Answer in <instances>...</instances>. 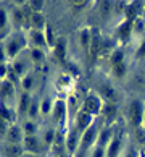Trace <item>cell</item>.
Masks as SVG:
<instances>
[{
    "mask_svg": "<svg viewBox=\"0 0 145 157\" xmlns=\"http://www.w3.org/2000/svg\"><path fill=\"white\" fill-rule=\"evenodd\" d=\"M15 70H16L18 73H21V71H23V63H16V65H15Z\"/></svg>",
    "mask_w": 145,
    "mask_h": 157,
    "instance_id": "36",
    "label": "cell"
},
{
    "mask_svg": "<svg viewBox=\"0 0 145 157\" xmlns=\"http://www.w3.org/2000/svg\"><path fill=\"white\" fill-rule=\"evenodd\" d=\"M27 109H29V96L27 94H23L21 104H20V110H21V112H26Z\"/></svg>",
    "mask_w": 145,
    "mask_h": 157,
    "instance_id": "16",
    "label": "cell"
},
{
    "mask_svg": "<svg viewBox=\"0 0 145 157\" xmlns=\"http://www.w3.org/2000/svg\"><path fill=\"white\" fill-rule=\"evenodd\" d=\"M94 157H103V149H102V147H98V149L95 151V154H94Z\"/></svg>",
    "mask_w": 145,
    "mask_h": 157,
    "instance_id": "34",
    "label": "cell"
},
{
    "mask_svg": "<svg viewBox=\"0 0 145 157\" xmlns=\"http://www.w3.org/2000/svg\"><path fill=\"white\" fill-rule=\"evenodd\" d=\"M21 149L16 146V144H10V146L5 147V155L7 157H20Z\"/></svg>",
    "mask_w": 145,
    "mask_h": 157,
    "instance_id": "8",
    "label": "cell"
},
{
    "mask_svg": "<svg viewBox=\"0 0 145 157\" xmlns=\"http://www.w3.org/2000/svg\"><path fill=\"white\" fill-rule=\"evenodd\" d=\"M42 57H44V54H42V52H40V50H37V49H36V50L32 52V59L36 60V62L42 60Z\"/></svg>",
    "mask_w": 145,
    "mask_h": 157,
    "instance_id": "23",
    "label": "cell"
},
{
    "mask_svg": "<svg viewBox=\"0 0 145 157\" xmlns=\"http://www.w3.org/2000/svg\"><path fill=\"white\" fill-rule=\"evenodd\" d=\"M55 55L58 57V60H65V57H66V44H65V39H58V42L55 44Z\"/></svg>",
    "mask_w": 145,
    "mask_h": 157,
    "instance_id": "5",
    "label": "cell"
},
{
    "mask_svg": "<svg viewBox=\"0 0 145 157\" xmlns=\"http://www.w3.org/2000/svg\"><path fill=\"white\" fill-rule=\"evenodd\" d=\"M131 25H132V21H126L123 26H119V37H123V39H127V37H129Z\"/></svg>",
    "mask_w": 145,
    "mask_h": 157,
    "instance_id": "10",
    "label": "cell"
},
{
    "mask_svg": "<svg viewBox=\"0 0 145 157\" xmlns=\"http://www.w3.org/2000/svg\"><path fill=\"white\" fill-rule=\"evenodd\" d=\"M32 39H34V42H36L37 47H40V45L45 44V37H44V34L40 31H34L32 33Z\"/></svg>",
    "mask_w": 145,
    "mask_h": 157,
    "instance_id": "12",
    "label": "cell"
},
{
    "mask_svg": "<svg viewBox=\"0 0 145 157\" xmlns=\"http://www.w3.org/2000/svg\"><path fill=\"white\" fill-rule=\"evenodd\" d=\"M32 25H34V28H37V29H40V28L44 26V16L40 15V13H34L32 15Z\"/></svg>",
    "mask_w": 145,
    "mask_h": 157,
    "instance_id": "11",
    "label": "cell"
},
{
    "mask_svg": "<svg viewBox=\"0 0 145 157\" xmlns=\"http://www.w3.org/2000/svg\"><path fill=\"white\" fill-rule=\"evenodd\" d=\"M103 112H105V117H108V118H110V117H111V115L114 113V107H113V105H107Z\"/></svg>",
    "mask_w": 145,
    "mask_h": 157,
    "instance_id": "22",
    "label": "cell"
},
{
    "mask_svg": "<svg viewBox=\"0 0 145 157\" xmlns=\"http://www.w3.org/2000/svg\"><path fill=\"white\" fill-rule=\"evenodd\" d=\"M142 112H143L142 104L139 101H132V104H131V118H132L136 126H139L140 121H142Z\"/></svg>",
    "mask_w": 145,
    "mask_h": 157,
    "instance_id": "1",
    "label": "cell"
},
{
    "mask_svg": "<svg viewBox=\"0 0 145 157\" xmlns=\"http://www.w3.org/2000/svg\"><path fill=\"white\" fill-rule=\"evenodd\" d=\"M36 105H31V115H36Z\"/></svg>",
    "mask_w": 145,
    "mask_h": 157,
    "instance_id": "37",
    "label": "cell"
},
{
    "mask_svg": "<svg viewBox=\"0 0 145 157\" xmlns=\"http://www.w3.org/2000/svg\"><path fill=\"white\" fill-rule=\"evenodd\" d=\"M145 55V42L140 45V49L137 50V57H143Z\"/></svg>",
    "mask_w": 145,
    "mask_h": 157,
    "instance_id": "29",
    "label": "cell"
},
{
    "mask_svg": "<svg viewBox=\"0 0 145 157\" xmlns=\"http://www.w3.org/2000/svg\"><path fill=\"white\" fill-rule=\"evenodd\" d=\"M18 50H20L18 42H16V40H11V42L8 44V54H10V57H15L16 54H18Z\"/></svg>",
    "mask_w": 145,
    "mask_h": 157,
    "instance_id": "14",
    "label": "cell"
},
{
    "mask_svg": "<svg viewBox=\"0 0 145 157\" xmlns=\"http://www.w3.org/2000/svg\"><path fill=\"white\" fill-rule=\"evenodd\" d=\"M21 21H23V15H21V11H20V10H16V11H15V23L21 25Z\"/></svg>",
    "mask_w": 145,
    "mask_h": 157,
    "instance_id": "26",
    "label": "cell"
},
{
    "mask_svg": "<svg viewBox=\"0 0 145 157\" xmlns=\"http://www.w3.org/2000/svg\"><path fill=\"white\" fill-rule=\"evenodd\" d=\"M49 107H50V102H49V101H45V102H44V109H42V110H44V112H49V110H50Z\"/></svg>",
    "mask_w": 145,
    "mask_h": 157,
    "instance_id": "35",
    "label": "cell"
},
{
    "mask_svg": "<svg viewBox=\"0 0 145 157\" xmlns=\"http://www.w3.org/2000/svg\"><path fill=\"white\" fill-rule=\"evenodd\" d=\"M24 144H26V149L31 151V152H37L39 151V144H37V139L34 136H27L24 139Z\"/></svg>",
    "mask_w": 145,
    "mask_h": 157,
    "instance_id": "7",
    "label": "cell"
},
{
    "mask_svg": "<svg viewBox=\"0 0 145 157\" xmlns=\"http://www.w3.org/2000/svg\"><path fill=\"white\" fill-rule=\"evenodd\" d=\"M102 92H103V94H105L108 99H111V101H114L116 94H114V91H113L111 88H110V86H103V88H102Z\"/></svg>",
    "mask_w": 145,
    "mask_h": 157,
    "instance_id": "18",
    "label": "cell"
},
{
    "mask_svg": "<svg viewBox=\"0 0 145 157\" xmlns=\"http://www.w3.org/2000/svg\"><path fill=\"white\" fill-rule=\"evenodd\" d=\"M84 107H85V112H87V113H90V115H92V113H98V112H100V102H98V99L94 97V96L87 99Z\"/></svg>",
    "mask_w": 145,
    "mask_h": 157,
    "instance_id": "2",
    "label": "cell"
},
{
    "mask_svg": "<svg viewBox=\"0 0 145 157\" xmlns=\"http://www.w3.org/2000/svg\"><path fill=\"white\" fill-rule=\"evenodd\" d=\"M100 34H98V29H94V33H92V40H90V54L92 57L94 55H98V52H100Z\"/></svg>",
    "mask_w": 145,
    "mask_h": 157,
    "instance_id": "3",
    "label": "cell"
},
{
    "mask_svg": "<svg viewBox=\"0 0 145 157\" xmlns=\"http://www.w3.org/2000/svg\"><path fill=\"white\" fill-rule=\"evenodd\" d=\"M29 7L32 10H40L44 7V2H40V0H32V2H29Z\"/></svg>",
    "mask_w": 145,
    "mask_h": 157,
    "instance_id": "20",
    "label": "cell"
},
{
    "mask_svg": "<svg viewBox=\"0 0 145 157\" xmlns=\"http://www.w3.org/2000/svg\"><path fill=\"white\" fill-rule=\"evenodd\" d=\"M82 44L84 47H89V33L87 31H82Z\"/></svg>",
    "mask_w": 145,
    "mask_h": 157,
    "instance_id": "25",
    "label": "cell"
},
{
    "mask_svg": "<svg viewBox=\"0 0 145 157\" xmlns=\"http://www.w3.org/2000/svg\"><path fill=\"white\" fill-rule=\"evenodd\" d=\"M8 139H10V141L13 143V144L18 143L20 139H21V131H20V128H16V126L11 128L10 133H8Z\"/></svg>",
    "mask_w": 145,
    "mask_h": 157,
    "instance_id": "9",
    "label": "cell"
},
{
    "mask_svg": "<svg viewBox=\"0 0 145 157\" xmlns=\"http://www.w3.org/2000/svg\"><path fill=\"white\" fill-rule=\"evenodd\" d=\"M63 113V102H56V118L60 120Z\"/></svg>",
    "mask_w": 145,
    "mask_h": 157,
    "instance_id": "24",
    "label": "cell"
},
{
    "mask_svg": "<svg viewBox=\"0 0 145 157\" xmlns=\"http://www.w3.org/2000/svg\"><path fill=\"white\" fill-rule=\"evenodd\" d=\"M53 138H55L53 131H47V133H45V141H47V143H52V141H53Z\"/></svg>",
    "mask_w": 145,
    "mask_h": 157,
    "instance_id": "27",
    "label": "cell"
},
{
    "mask_svg": "<svg viewBox=\"0 0 145 157\" xmlns=\"http://www.w3.org/2000/svg\"><path fill=\"white\" fill-rule=\"evenodd\" d=\"M23 157H32V155H23Z\"/></svg>",
    "mask_w": 145,
    "mask_h": 157,
    "instance_id": "38",
    "label": "cell"
},
{
    "mask_svg": "<svg viewBox=\"0 0 145 157\" xmlns=\"http://www.w3.org/2000/svg\"><path fill=\"white\" fill-rule=\"evenodd\" d=\"M2 94L3 96L11 94V84L8 83V81H3V84H2Z\"/></svg>",
    "mask_w": 145,
    "mask_h": 157,
    "instance_id": "19",
    "label": "cell"
},
{
    "mask_svg": "<svg viewBox=\"0 0 145 157\" xmlns=\"http://www.w3.org/2000/svg\"><path fill=\"white\" fill-rule=\"evenodd\" d=\"M31 86H32V78H24V88L27 89V88H31Z\"/></svg>",
    "mask_w": 145,
    "mask_h": 157,
    "instance_id": "32",
    "label": "cell"
},
{
    "mask_svg": "<svg viewBox=\"0 0 145 157\" xmlns=\"http://www.w3.org/2000/svg\"><path fill=\"white\" fill-rule=\"evenodd\" d=\"M114 75H116V76H123V75H124V65H123V63L114 65Z\"/></svg>",
    "mask_w": 145,
    "mask_h": 157,
    "instance_id": "21",
    "label": "cell"
},
{
    "mask_svg": "<svg viewBox=\"0 0 145 157\" xmlns=\"http://www.w3.org/2000/svg\"><path fill=\"white\" fill-rule=\"evenodd\" d=\"M74 139H76V135H74V133H73V135H71V138H69V143H68V147L69 149H74Z\"/></svg>",
    "mask_w": 145,
    "mask_h": 157,
    "instance_id": "28",
    "label": "cell"
},
{
    "mask_svg": "<svg viewBox=\"0 0 145 157\" xmlns=\"http://www.w3.org/2000/svg\"><path fill=\"white\" fill-rule=\"evenodd\" d=\"M24 128H26V131H27V133H32V131H34V125H32V123H26Z\"/></svg>",
    "mask_w": 145,
    "mask_h": 157,
    "instance_id": "33",
    "label": "cell"
},
{
    "mask_svg": "<svg viewBox=\"0 0 145 157\" xmlns=\"http://www.w3.org/2000/svg\"><path fill=\"white\" fill-rule=\"evenodd\" d=\"M89 121H90V113L84 112V113L79 117V128H81V130H84V128L89 125Z\"/></svg>",
    "mask_w": 145,
    "mask_h": 157,
    "instance_id": "13",
    "label": "cell"
},
{
    "mask_svg": "<svg viewBox=\"0 0 145 157\" xmlns=\"http://www.w3.org/2000/svg\"><path fill=\"white\" fill-rule=\"evenodd\" d=\"M95 136H97V131H95V128H94V126H90L89 130L85 131V135H84V139H82V147H84V149H85V147H89L90 144L94 143Z\"/></svg>",
    "mask_w": 145,
    "mask_h": 157,
    "instance_id": "4",
    "label": "cell"
},
{
    "mask_svg": "<svg viewBox=\"0 0 145 157\" xmlns=\"http://www.w3.org/2000/svg\"><path fill=\"white\" fill-rule=\"evenodd\" d=\"M2 118H5V120H8V118H10V113H8L7 107H2Z\"/></svg>",
    "mask_w": 145,
    "mask_h": 157,
    "instance_id": "30",
    "label": "cell"
},
{
    "mask_svg": "<svg viewBox=\"0 0 145 157\" xmlns=\"http://www.w3.org/2000/svg\"><path fill=\"white\" fill-rule=\"evenodd\" d=\"M139 10H140V3H139V2L131 3L129 7H127V10H126L127 21H134V20H136V16H137V13H139Z\"/></svg>",
    "mask_w": 145,
    "mask_h": 157,
    "instance_id": "6",
    "label": "cell"
},
{
    "mask_svg": "<svg viewBox=\"0 0 145 157\" xmlns=\"http://www.w3.org/2000/svg\"><path fill=\"white\" fill-rule=\"evenodd\" d=\"M119 149V139H114V141L110 144V152H108V157H114L116 152Z\"/></svg>",
    "mask_w": 145,
    "mask_h": 157,
    "instance_id": "15",
    "label": "cell"
},
{
    "mask_svg": "<svg viewBox=\"0 0 145 157\" xmlns=\"http://www.w3.org/2000/svg\"><path fill=\"white\" fill-rule=\"evenodd\" d=\"M127 157H134V155H131V154H129V155H127Z\"/></svg>",
    "mask_w": 145,
    "mask_h": 157,
    "instance_id": "39",
    "label": "cell"
},
{
    "mask_svg": "<svg viewBox=\"0 0 145 157\" xmlns=\"http://www.w3.org/2000/svg\"><path fill=\"white\" fill-rule=\"evenodd\" d=\"M110 138V131H105V133H102V146H103V144H105V141H107V139Z\"/></svg>",
    "mask_w": 145,
    "mask_h": 157,
    "instance_id": "31",
    "label": "cell"
},
{
    "mask_svg": "<svg viewBox=\"0 0 145 157\" xmlns=\"http://www.w3.org/2000/svg\"><path fill=\"white\" fill-rule=\"evenodd\" d=\"M123 52L121 50H116L114 54H113V59H111V62L114 63V65H119V63H123Z\"/></svg>",
    "mask_w": 145,
    "mask_h": 157,
    "instance_id": "17",
    "label": "cell"
}]
</instances>
